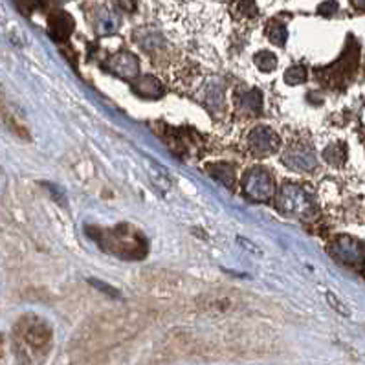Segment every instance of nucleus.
<instances>
[{
	"mask_svg": "<svg viewBox=\"0 0 365 365\" xmlns=\"http://www.w3.org/2000/svg\"><path fill=\"white\" fill-rule=\"evenodd\" d=\"M88 235L107 254L125 261H138L147 254L145 237L138 230L130 228L129 224H120L116 228H88Z\"/></svg>",
	"mask_w": 365,
	"mask_h": 365,
	"instance_id": "obj_1",
	"label": "nucleus"
},
{
	"mask_svg": "<svg viewBox=\"0 0 365 365\" xmlns=\"http://www.w3.org/2000/svg\"><path fill=\"white\" fill-rule=\"evenodd\" d=\"M283 163L292 171H312L318 165V160L309 147L292 145L284 150Z\"/></svg>",
	"mask_w": 365,
	"mask_h": 365,
	"instance_id": "obj_9",
	"label": "nucleus"
},
{
	"mask_svg": "<svg viewBox=\"0 0 365 365\" xmlns=\"http://www.w3.org/2000/svg\"><path fill=\"white\" fill-rule=\"evenodd\" d=\"M241 305V296L235 290L230 288H219V290H211V292L204 294L198 299V307L204 312L210 314H226L235 310L237 307Z\"/></svg>",
	"mask_w": 365,
	"mask_h": 365,
	"instance_id": "obj_5",
	"label": "nucleus"
},
{
	"mask_svg": "<svg viewBox=\"0 0 365 365\" xmlns=\"http://www.w3.org/2000/svg\"><path fill=\"white\" fill-rule=\"evenodd\" d=\"M118 6H120L121 9H125V11H134V0H116Z\"/></svg>",
	"mask_w": 365,
	"mask_h": 365,
	"instance_id": "obj_23",
	"label": "nucleus"
},
{
	"mask_svg": "<svg viewBox=\"0 0 365 365\" xmlns=\"http://www.w3.org/2000/svg\"><path fill=\"white\" fill-rule=\"evenodd\" d=\"M108 68L110 72H114L116 76L123 79H133L134 76H138V70H140V61L134 53L130 52H120L108 61Z\"/></svg>",
	"mask_w": 365,
	"mask_h": 365,
	"instance_id": "obj_11",
	"label": "nucleus"
},
{
	"mask_svg": "<svg viewBox=\"0 0 365 365\" xmlns=\"http://www.w3.org/2000/svg\"><path fill=\"white\" fill-rule=\"evenodd\" d=\"M43 0H17V6L22 14H31L35 9H39Z\"/></svg>",
	"mask_w": 365,
	"mask_h": 365,
	"instance_id": "obj_20",
	"label": "nucleus"
},
{
	"mask_svg": "<svg viewBox=\"0 0 365 365\" xmlns=\"http://www.w3.org/2000/svg\"><path fill=\"white\" fill-rule=\"evenodd\" d=\"M310 206L312 204L305 191L294 184H284L277 195V207L287 215H305Z\"/></svg>",
	"mask_w": 365,
	"mask_h": 365,
	"instance_id": "obj_6",
	"label": "nucleus"
},
{
	"mask_svg": "<svg viewBox=\"0 0 365 365\" xmlns=\"http://www.w3.org/2000/svg\"><path fill=\"white\" fill-rule=\"evenodd\" d=\"M268 37H270V41L274 44L283 46L284 41H287L288 37V31L281 22H270V24H268Z\"/></svg>",
	"mask_w": 365,
	"mask_h": 365,
	"instance_id": "obj_17",
	"label": "nucleus"
},
{
	"mask_svg": "<svg viewBox=\"0 0 365 365\" xmlns=\"http://www.w3.org/2000/svg\"><path fill=\"white\" fill-rule=\"evenodd\" d=\"M237 103H239L241 110L248 112V114H257L261 110L262 96L257 88H250V91H245L237 96Z\"/></svg>",
	"mask_w": 365,
	"mask_h": 365,
	"instance_id": "obj_13",
	"label": "nucleus"
},
{
	"mask_svg": "<svg viewBox=\"0 0 365 365\" xmlns=\"http://www.w3.org/2000/svg\"><path fill=\"white\" fill-rule=\"evenodd\" d=\"M207 169H210L211 176H213L215 180H219L222 185H226V187H232L233 182H235V173H233V168L230 165V163L226 162L210 163Z\"/></svg>",
	"mask_w": 365,
	"mask_h": 365,
	"instance_id": "obj_15",
	"label": "nucleus"
},
{
	"mask_svg": "<svg viewBox=\"0 0 365 365\" xmlns=\"http://www.w3.org/2000/svg\"><path fill=\"white\" fill-rule=\"evenodd\" d=\"M19 329H21V336L28 347L35 349V351H41L52 341V327L41 318L28 316V318L21 319Z\"/></svg>",
	"mask_w": 365,
	"mask_h": 365,
	"instance_id": "obj_4",
	"label": "nucleus"
},
{
	"mask_svg": "<svg viewBox=\"0 0 365 365\" xmlns=\"http://www.w3.org/2000/svg\"><path fill=\"white\" fill-rule=\"evenodd\" d=\"M307 79V72L303 66H292L284 72V81L290 83V85H299Z\"/></svg>",
	"mask_w": 365,
	"mask_h": 365,
	"instance_id": "obj_19",
	"label": "nucleus"
},
{
	"mask_svg": "<svg viewBox=\"0 0 365 365\" xmlns=\"http://www.w3.org/2000/svg\"><path fill=\"white\" fill-rule=\"evenodd\" d=\"M73 28H76V24H73L72 15H68L66 11L57 9V11L50 14V17H48V31L59 43L68 39L70 35H72Z\"/></svg>",
	"mask_w": 365,
	"mask_h": 365,
	"instance_id": "obj_10",
	"label": "nucleus"
},
{
	"mask_svg": "<svg viewBox=\"0 0 365 365\" xmlns=\"http://www.w3.org/2000/svg\"><path fill=\"white\" fill-rule=\"evenodd\" d=\"M56 2H66V0H56Z\"/></svg>",
	"mask_w": 365,
	"mask_h": 365,
	"instance_id": "obj_25",
	"label": "nucleus"
},
{
	"mask_svg": "<svg viewBox=\"0 0 365 365\" xmlns=\"http://www.w3.org/2000/svg\"><path fill=\"white\" fill-rule=\"evenodd\" d=\"M332 254L339 262H345L349 267H358L365 261V246L352 237H338L332 245Z\"/></svg>",
	"mask_w": 365,
	"mask_h": 365,
	"instance_id": "obj_7",
	"label": "nucleus"
},
{
	"mask_svg": "<svg viewBox=\"0 0 365 365\" xmlns=\"http://www.w3.org/2000/svg\"><path fill=\"white\" fill-rule=\"evenodd\" d=\"M142 312L136 310H125V312H110L99 316L91 329L83 332L81 338L85 345L91 347H101V345L114 344L118 339L134 334L140 323H142Z\"/></svg>",
	"mask_w": 365,
	"mask_h": 365,
	"instance_id": "obj_2",
	"label": "nucleus"
},
{
	"mask_svg": "<svg viewBox=\"0 0 365 365\" xmlns=\"http://www.w3.org/2000/svg\"><path fill=\"white\" fill-rule=\"evenodd\" d=\"M323 156H325L327 162L332 163V165H341L345 156H347V150H345L344 143H332V145L327 147Z\"/></svg>",
	"mask_w": 365,
	"mask_h": 365,
	"instance_id": "obj_16",
	"label": "nucleus"
},
{
	"mask_svg": "<svg viewBox=\"0 0 365 365\" xmlns=\"http://www.w3.org/2000/svg\"><path fill=\"white\" fill-rule=\"evenodd\" d=\"M242 191L252 200H270L275 195L274 176L267 169H250L242 180Z\"/></svg>",
	"mask_w": 365,
	"mask_h": 365,
	"instance_id": "obj_3",
	"label": "nucleus"
},
{
	"mask_svg": "<svg viewBox=\"0 0 365 365\" xmlns=\"http://www.w3.org/2000/svg\"><path fill=\"white\" fill-rule=\"evenodd\" d=\"M352 4L356 6V8L365 9V0H352Z\"/></svg>",
	"mask_w": 365,
	"mask_h": 365,
	"instance_id": "obj_24",
	"label": "nucleus"
},
{
	"mask_svg": "<svg viewBox=\"0 0 365 365\" xmlns=\"http://www.w3.org/2000/svg\"><path fill=\"white\" fill-rule=\"evenodd\" d=\"M120 28V19L116 14H112L110 9H101L96 19V31L99 35H110Z\"/></svg>",
	"mask_w": 365,
	"mask_h": 365,
	"instance_id": "obj_14",
	"label": "nucleus"
},
{
	"mask_svg": "<svg viewBox=\"0 0 365 365\" xmlns=\"http://www.w3.org/2000/svg\"><path fill=\"white\" fill-rule=\"evenodd\" d=\"M327 299L331 301V305H332V307H334V309H336V310H338V312H341V314H345V316H347V314H349V310H347V309H345V307H344V305H341V303H339V301H338V299H336V297H334V296H332V294H327Z\"/></svg>",
	"mask_w": 365,
	"mask_h": 365,
	"instance_id": "obj_22",
	"label": "nucleus"
},
{
	"mask_svg": "<svg viewBox=\"0 0 365 365\" xmlns=\"http://www.w3.org/2000/svg\"><path fill=\"white\" fill-rule=\"evenodd\" d=\"M133 91L136 92L138 96H142V98L156 99L160 98V96H163L165 88H163V85L155 78V76H149V73H147V76H142V78L134 83Z\"/></svg>",
	"mask_w": 365,
	"mask_h": 365,
	"instance_id": "obj_12",
	"label": "nucleus"
},
{
	"mask_svg": "<svg viewBox=\"0 0 365 365\" xmlns=\"http://www.w3.org/2000/svg\"><path fill=\"white\" fill-rule=\"evenodd\" d=\"M248 145L257 156H268L279 149V136L268 127H255L248 136Z\"/></svg>",
	"mask_w": 365,
	"mask_h": 365,
	"instance_id": "obj_8",
	"label": "nucleus"
},
{
	"mask_svg": "<svg viewBox=\"0 0 365 365\" xmlns=\"http://www.w3.org/2000/svg\"><path fill=\"white\" fill-rule=\"evenodd\" d=\"M239 9H241V14L245 17H254L257 14V8H255L254 0H241L239 2Z\"/></svg>",
	"mask_w": 365,
	"mask_h": 365,
	"instance_id": "obj_21",
	"label": "nucleus"
},
{
	"mask_svg": "<svg viewBox=\"0 0 365 365\" xmlns=\"http://www.w3.org/2000/svg\"><path fill=\"white\" fill-rule=\"evenodd\" d=\"M254 61H255V65H257L262 72H272V70L277 66V59H275L274 53L270 52H259Z\"/></svg>",
	"mask_w": 365,
	"mask_h": 365,
	"instance_id": "obj_18",
	"label": "nucleus"
}]
</instances>
